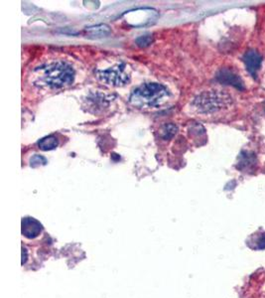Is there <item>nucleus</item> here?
<instances>
[{
    "label": "nucleus",
    "mask_w": 265,
    "mask_h": 298,
    "mask_svg": "<svg viewBox=\"0 0 265 298\" xmlns=\"http://www.w3.org/2000/svg\"><path fill=\"white\" fill-rule=\"evenodd\" d=\"M35 83L48 88H64L71 85L75 79L73 67L65 62H51L35 69Z\"/></svg>",
    "instance_id": "f257e3e1"
},
{
    "label": "nucleus",
    "mask_w": 265,
    "mask_h": 298,
    "mask_svg": "<svg viewBox=\"0 0 265 298\" xmlns=\"http://www.w3.org/2000/svg\"><path fill=\"white\" fill-rule=\"evenodd\" d=\"M169 97V92L161 84L147 83L136 88L129 99L131 105L137 108H153L163 104Z\"/></svg>",
    "instance_id": "f03ea898"
},
{
    "label": "nucleus",
    "mask_w": 265,
    "mask_h": 298,
    "mask_svg": "<svg viewBox=\"0 0 265 298\" xmlns=\"http://www.w3.org/2000/svg\"><path fill=\"white\" fill-rule=\"evenodd\" d=\"M231 103V98L220 91L205 92L196 98L194 106L200 112H214L224 109Z\"/></svg>",
    "instance_id": "7ed1b4c3"
},
{
    "label": "nucleus",
    "mask_w": 265,
    "mask_h": 298,
    "mask_svg": "<svg viewBox=\"0 0 265 298\" xmlns=\"http://www.w3.org/2000/svg\"><path fill=\"white\" fill-rule=\"evenodd\" d=\"M97 77L106 85L121 87L130 81V71L128 66L121 62L105 70H98Z\"/></svg>",
    "instance_id": "20e7f679"
},
{
    "label": "nucleus",
    "mask_w": 265,
    "mask_h": 298,
    "mask_svg": "<svg viewBox=\"0 0 265 298\" xmlns=\"http://www.w3.org/2000/svg\"><path fill=\"white\" fill-rule=\"evenodd\" d=\"M123 16H126V21L128 24L134 27H140L150 24L152 20L157 18L158 13L151 8H141L133 11H128Z\"/></svg>",
    "instance_id": "39448f33"
},
{
    "label": "nucleus",
    "mask_w": 265,
    "mask_h": 298,
    "mask_svg": "<svg viewBox=\"0 0 265 298\" xmlns=\"http://www.w3.org/2000/svg\"><path fill=\"white\" fill-rule=\"evenodd\" d=\"M261 60L262 58L260 54L255 50H248L243 56V62L246 66V70L253 77H255L258 69L260 68Z\"/></svg>",
    "instance_id": "423d86ee"
},
{
    "label": "nucleus",
    "mask_w": 265,
    "mask_h": 298,
    "mask_svg": "<svg viewBox=\"0 0 265 298\" xmlns=\"http://www.w3.org/2000/svg\"><path fill=\"white\" fill-rule=\"evenodd\" d=\"M42 232V225L34 218H23L22 235L27 239H35Z\"/></svg>",
    "instance_id": "0eeeda50"
},
{
    "label": "nucleus",
    "mask_w": 265,
    "mask_h": 298,
    "mask_svg": "<svg viewBox=\"0 0 265 298\" xmlns=\"http://www.w3.org/2000/svg\"><path fill=\"white\" fill-rule=\"evenodd\" d=\"M217 79H218V81L220 83H223V84H226V85H231V86L235 87L238 90H243V88H244L241 79L237 74H234L233 72H231V71H229L227 69L221 70L218 73Z\"/></svg>",
    "instance_id": "6e6552de"
},
{
    "label": "nucleus",
    "mask_w": 265,
    "mask_h": 298,
    "mask_svg": "<svg viewBox=\"0 0 265 298\" xmlns=\"http://www.w3.org/2000/svg\"><path fill=\"white\" fill-rule=\"evenodd\" d=\"M85 32L91 38H103L108 37L112 33V30L107 24H99L86 28Z\"/></svg>",
    "instance_id": "1a4fd4ad"
},
{
    "label": "nucleus",
    "mask_w": 265,
    "mask_h": 298,
    "mask_svg": "<svg viewBox=\"0 0 265 298\" xmlns=\"http://www.w3.org/2000/svg\"><path fill=\"white\" fill-rule=\"evenodd\" d=\"M59 145V141L56 136L54 135H49L44 138H42L38 142L39 148L44 151L48 150H53L56 148Z\"/></svg>",
    "instance_id": "9d476101"
},
{
    "label": "nucleus",
    "mask_w": 265,
    "mask_h": 298,
    "mask_svg": "<svg viewBox=\"0 0 265 298\" xmlns=\"http://www.w3.org/2000/svg\"><path fill=\"white\" fill-rule=\"evenodd\" d=\"M177 130H178V128H177V126L175 124L166 123V124H164L162 126L160 134H161V137L163 139L167 140V139H171L177 133Z\"/></svg>",
    "instance_id": "9b49d317"
},
{
    "label": "nucleus",
    "mask_w": 265,
    "mask_h": 298,
    "mask_svg": "<svg viewBox=\"0 0 265 298\" xmlns=\"http://www.w3.org/2000/svg\"><path fill=\"white\" fill-rule=\"evenodd\" d=\"M135 42H136L137 46L145 48V47L149 46L153 42V37H152L151 35H142V36L137 38L135 40Z\"/></svg>",
    "instance_id": "f8f14e48"
},
{
    "label": "nucleus",
    "mask_w": 265,
    "mask_h": 298,
    "mask_svg": "<svg viewBox=\"0 0 265 298\" xmlns=\"http://www.w3.org/2000/svg\"><path fill=\"white\" fill-rule=\"evenodd\" d=\"M47 163V160L45 157L38 155V154H35L34 156L31 157L30 159V165L32 167H38V166H42V165H45Z\"/></svg>",
    "instance_id": "ddd939ff"
},
{
    "label": "nucleus",
    "mask_w": 265,
    "mask_h": 298,
    "mask_svg": "<svg viewBox=\"0 0 265 298\" xmlns=\"http://www.w3.org/2000/svg\"><path fill=\"white\" fill-rule=\"evenodd\" d=\"M256 248L257 249H260V250H262V249H265V235L263 234L259 239H258V241H257V246H256Z\"/></svg>",
    "instance_id": "4468645a"
},
{
    "label": "nucleus",
    "mask_w": 265,
    "mask_h": 298,
    "mask_svg": "<svg viewBox=\"0 0 265 298\" xmlns=\"http://www.w3.org/2000/svg\"><path fill=\"white\" fill-rule=\"evenodd\" d=\"M28 258V252L25 248H22V264H24L27 261Z\"/></svg>",
    "instance_id": "2eb2a0df"
},
{
    "label": "nucleus",
    "mask_w": 265,
    "mask_h": 298,
    "mask_svg": "<svg viewBox=\"0 0 265 298\" xmlns=\"http://www.w3.org/2000/svg\"><path fill=\"white\" fill-rule=\"evenodd\" d=\"M263 107H264V111H265V102H264V105H263Z\"/></svg>",
    "instance_id": "dca6fc26"
}]
</instances>
